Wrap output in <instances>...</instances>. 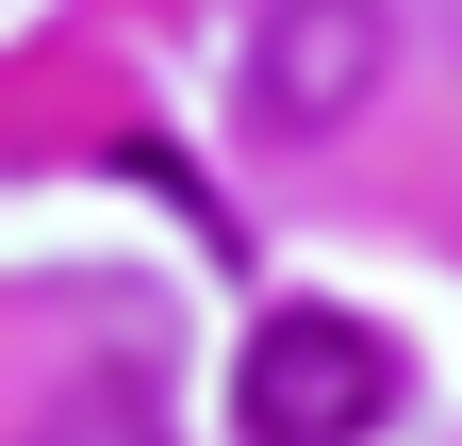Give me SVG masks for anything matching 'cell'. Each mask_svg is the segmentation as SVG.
<instances>
[{
  "mask_svg": "<svg viewBox=\"0 0 462 446\" xmlns=\"http://www.w3.org/2000/svg\"><path fill=\"white\" fill-rule=\"evenodd\" d=\"M380 67H396V0H248L231 99H248L264 149H330V133L380 99Z\"/></svg>",
  "mask_w": 462,
  "mask_h": 446,
  "instance_id": "7a4b0ae2",
  "label": "cell"
},
{
  "mask_svg": "<svg viewBox=\"0 0 462 446\" xmlns=\"http://www.w3.org/2000/svg\"><path fill=\"white\" fill-rule=\"evenodd\" d=\"M380 413H396V348L330 298H281L248 330V364H231V430L248 446H364Z\"/></svg>",
  "mask_w": 462,
  "mask_h": 446,
  "instance_id": "6da1fadb",
  "label": "cell"
},
{
  "mask_svg": "<svg viewBox=\"0 0 462 446\" xmlns=\"http://www.w3.org/2000/svg\"><path fill=\"white\" fill-rule=\"evenodd\" d=\"M33 446H165V413L133 397V380H83V397H67V413H50Z\"/></svg>",
  "mask_w": 462,
  "mask_h": 446,
  "instance_id": "3957f363",
  "label": "cell"
}]
</instances>
